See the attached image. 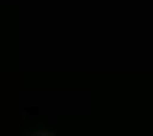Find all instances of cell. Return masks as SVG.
Segmentation results:
<instances>
[]
</instances>
